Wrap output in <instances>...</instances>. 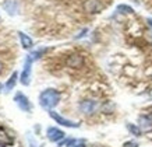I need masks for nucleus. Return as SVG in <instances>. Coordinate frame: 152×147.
<instances>
[{
    "mask_svg": "<svg viewBox=\"0 0 152 147\" xmlns=\"http://www.w3.org/2000/svg\"><path fill=\"white\" fill-rule=\"evenodd\" d=\"M1 90H3V86H1V84H0V92H1Z\"/></svg>",
    "mask_w": 152,
    "mask_h": 147,
    "instance_id": "aec40b11",
    "label": "nucleus"
},
{
    "mask_svg": "<svg viewBox=\"0 0 152 147\" xmlns=\"http://www.w3.org/2000/svg\"><path fill=\"white\" fill-rule=\"evenodd\" d=\"M14 101H15V104L18 105L20 109L24 111V112H29V111L32 109V106H31V102H29V100H28V97L24 95L23 92H17L15 97H14Z\"/></svg>",
    "mask_w": 152,
    "mask_h": 147,
    "instance_id": "7ed1b4c3",
    "label": "nucleus"
},
{
    "mask_svg": "<svg viewBox=\"0 0 152 147\" xmlns=\"http://www.w3.org/2000/svg\"><path fill=\"white\" fill-rule=\"evenodd\" d=\"M148 24H149V27H152V18H148Z\"/></svg>",
    "mask_w": 152,
    "mask_h": 147,
    "instance_id": "6ab92c4d",
    "label": "nucleus"
},
{
    "mask_svg": "<svg viewBox=\"0 0 152 147\" xmlns=\"http://www.w3.org/2000/svg\"><path fill=\"white\" fill-rule=\"evenodd\" d=\"M138 123L142 130H152V115H141L138 118Z\"/></svg>",
    "mask_w": 152,
    "mask_h": 147,
    "instance_id": "6e6552de",
    "label": "nucleus"
},
{
    "mask_svg": "<svg viewBox=\"0 0 152 147\" xmlns=\"http://www.w3.org/2000/svg\"><path fill=\"white\" fill-rule=\"evenodd\" d=\"M117 11L119 13H123V14H131L134 11L130 6H126V4H120V6H117Z\"/></svg>",
    "mask_w": 152,
    "mask_h": 147,
    "instance_id": "4468645a",
    "label": "nucleus"
},
{
    "mask_svg": "<svg viewBox=\"0 0 152 147\" xmlns=\"http://www.w3.org/2000/svg\"><path fill=\"white\" fill-rule=\"evenodd\" d=\"M4 9L10 16H14V14L17 13V10H18V7H17V1H15V0H7V1L4 3Z\"/></svg>",
    "mask_w": 152,
    "mask_h": 147,
    "instance_id": "9b49d317",
    "label": "nucleus"
},
{
    "mask_svg": "<svg viewBox=\"0 0 152 147\" xmlns=\"http://www.w3.org/2000/svg\"><path fill=\"white\" fill-rule=\"evenodd\" d=\"M49 115H50L52 119L56 120V122H57V123H60L61 126H67V128H78V126H80V123L73 122V120H70V119H66V118H63L61 115L56 114L55 111H50V112H49Z\"/></svg>",
    "mask_w": 152,
    "mask_h": 147,
    "instance_id": "20e7f679",
    "label": "nucleus"
},
{
    "mask_svg": "<svg viewBox=\"0 0 152 147\" xmlns=\"http://www.w3.org/2000/svg\"><path fill=\"white\" fill-rule=\"evenodd\" d=\"M102 9V4L99 0H87L84 3V10L87 13H98Z\"/></svg>",
    "mask_w": 152,
    "mask_h": 147,
    "instance_id": "423d86ee",
    "label": "nucleus"
},
{
    "mask_svg": "<svg viewBox=\"0 0 152 147\" xmlns=\"http://www.w3.org/2000/svg\"><path fill=\"white\" fill-rule=\"evenodd\" d=\"M124 147H138V144H137L135 142H127L124 144Z\"/></svg>",
    "mask_w": 152,
    "mask_h": 147,
    "instance_id": "dca6fc26",
    "label": "nucleus"
},
{
    "mask_svg": "<svg viewBox=\"0 0 152 147\" xmlns=\"http://www.w3.org/2000/svg\"><path fill=\"white\" fill-rule=\"evenodd\" d=\"M127 129H129L130 132H131V134H134V136H141V129H140L138 126H134V125L129 123L127 125Z\"/></svg>",
    "mask_w": 152,
    "mask_h": 147,
    "instance_id": "2eb2a0df",
    "label": "nucleus"
},
{
    "mask_svg": "<svg viewBox=\"0 0 152 147\" xmlns=\"http://www.w3.org/2000/svg\"><path fill=\"white\" fill-rule=\"evenodd\" d=\"M46 134H48V139H49L50 142H60L61 139L64 137V132L57 128H49Z\"/></svg>",
    "mask_w": 152,
    "mask_h": 147,
    "instance_id": "39448f33",
    "label": "nucleus"
},
{
    "mask_svg": "<svg viewBox=\"0 0 152 147\" xmlns=\"http://www.w3.org/2000/svg\"><path fill=\"white\" fill-rule=\"evenodd\" d=\"M60 101V92L55 88H48L39 94V104L43 109H52L55 108Z\"/></svg>",
    "mask_w": 152,
    "mask_h": 147,
    "instance_id": "f257e3e1",
    "label": "nucleus"
},
{
    "mask_svg": "<svg viewBox=\"0 0 152 147\" xmlns=\"http://www.w3.org/2000/svg\"><path fill=\"white\" fill-rule=\"evenodd\" d=\"M41 147H43V146H41Z\"/></svg>",
    "mask_w": 152,
    "mask_h": 147,
    "instance_id": "412c9836",
    "label": "nucleus"
},
{
    "mask_svg": "<svg viewBox=\"0 0 152 147\" xmlns=\"http://www.w3.org/2000/svg\"><path fill=\"white\" fill-rule=\"evenodd\" d=\"M15 83H17V73L14 72V73L11 74V77L9 78V81H7V84H6V90H7V91H10V90H13V87L15 86Z\"/></svg>",
    "mask_w": 152,
    "mask_h": 147,
    "instance_id": "ddd939ff",
    "label": "nucleus"
},
{
    "mask_svg": "<svg viewBox=\"0 0 152 147\" xmlns=\"http://www.w3.org/2000/svg\"><path fill=\"white\" fill-rule=\"evenodd\" d=\"M32 58L29 55L25 56V63H24V69L21 73V83L24 86H28L31 83V66H32Z\"/></svg>",
    "mask_w": 152,
    "mask_h": 147,
    "instance_id": "f03ea898",
    "label": "nucleus"
},
{
    "mask_svg": "<svg viewBox=\"0 0 152 147\" xmlns=\"http://www.w3.org/2000/svg\"><path fill=\"white\" fill-rule=\"evenodd\" d=\"M18 37H20V41H21V45H23V48H25V49H29V48H32L34 42L32 39L28 37L27 34H24V32H18Z\"/></svg>",
    "mask_w": 152,
    "mask_h": 147,
    "instance_id": "9d476101",
    "label": "nucleus"
},
{
    "mask_svg": "<svg viewBox=\"0 0 152 147\" xmlns=\"http://www.w3.org/2000/svg\"><path fill=\"white\" fill-rule=\"evenodd\" d=\"M80 109L83 111L84 114H87V115H91L94 111L96 109V102H95V101H91V100L83 101L81 104H80Z\"/></svg>",
    "mask_w": 152,
    "mask_h": 147,
    "instance_id": "0eeeda50",
    "label": "nucleus"
},
{
    "mask_svg": "<svg viewBox=\"0 0 152 147\" xmlns=\"http://www.w3.org/2000/svg\"><path fill=\"white\" fill-rule=\"evenodd\" d=\"M1 72H3V63L0 62V74H1Z\"/></svg>",
    "mask_w": 152,
    "mask_h": 147,
    "instance_id": "a211bd4d",
    "label": "nucleus"
},
{
    "mask_svg": "<svg viewBox=\"0 0 152 147\" xmlns=\"http://www.w3.org/2000/svg\"><path fill=\"white\" fill-rule=\"evenodd\" d=\"M13 142H14L13 136L7 133L6 129H3V128L0 129V144L7 147V146H10V144H13Z\"/></svg>",
    "mask_w": 152,
    "mask_h": 147,
    "instance_id": "1a4fd4ad",
    "label": "nucleus"
},
{
    "mask_svg": "<svg viewBox=\"0 0 152 147\" xmlns=\"http://www.w3.org/2000/svg\"><path fill=\"white\" fill-rule=\"evenodd\" d=\"M67 64H69L70 67H80V66L83 64V58L78 55L70 56L69 60H67Z\"/></svg>",
    "mask_w": 152,
    "mask_h": 147,
    "instance_id": "f8f14e48",
    "label": "nucleus"
},
{
    "mask_svg": "<svg viewBox=\"0 0 152 147\" xmlns=\"http://www.w3.org/2000/svg\"><path fill=\"white\" fill-rule=\"evenodd\" d=\"M74 147H85V144H84V143L81 142V143H78V144H75Z\"/></svg>",
    "mask_w": 152,
    "mask_h": 147,
    "instance_id": "f3484780",
    "label": "nucleus"
}]
</instances>
